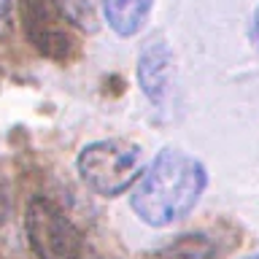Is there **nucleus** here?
Instances as JSON below:
<instances>
[{
  "label": "nucleus",
  "instance_id": "obj_6",
  "mask_svg": "<svg viewBox=\"0 0 259 259\" xmlns=\"http://www.w3.org/2000/svg\"><path fill=\"white\" fill-rule=\"evenodd\" d=\"M154 0H103V16L119 38H133L143 30Z\"/></svg>",
  "mask_w": 259,
  "mask_h": 259
},
{
  "label": "nucleus",
  "instance_id": "obj_5",
  "mask_svg": "<svg viewBox=\"0 0 259 259\" xmlns=\"http://www.w3.org/2000/svg\"><path fill=\"white\" fill-rule=\"evenodd\" d=\"M138 84L154 105H162L173 84V52L159 35L146 40L138 57Z\"/></svg>",
  "mask_w": 259,
  "mask_h": 259
},
{
  "label": "nucleus",
  "instance_id": "obj_8",
  "mask_svg": "<svg viewBox=\"0 0 259 259\" xmlns=\"http://www.w3.org/2000/svg\"><path fill=\"white\" fill-rule=\"evenodd\" d=\"M14 30V0H0V40Z\"/></svg>",
  "mask_w": 259,
  "mask_h": 259
},
{
  "label": "nucleus",
  "instance_id": "obj_11",
  "mask_svg": "<svg viewBox=\"0 0 259 259\" xmlns=\"http://www.w3.org/2000/svg\"><path fill=\"white\" fill-rule=\"evenodd\" d=\"M0 259H3V254H0Z\"/></svg>",
  "mask_w": 259,
  "mask_h": 259
},
{
  "label": "nucleus",
  "instance_id": "obj_4",
  "mask_svg": "<svg viewBox=\"0 0 259 259\" xmlns=\"http://www.w3.org/2000/svg\"><path fill=\"white\" fill-rule=\"evenodd\" d=\"M19 22L27 44L46 60L68 65L81 54L70 0H19Z\"/></svg>",
  "mask_w": 259,
  "mask_h": 259
},
{
  "label": "nucleus",
  "instance_id": "obj_9",
  "mask_svg": "<svg viewBox=\"0 0 259 259\" xmlns=\"http://www.w3.org/2000/svg\"><path fill=\"white\" fill-rule=\"evenodd\" d=\"M248 38H251V44H254V49L259 52V6L254 8V16H251V24H248Z\"/></svg>",
  "mask_w": 259,
  "mask_h": 259
},
{
  "label": "nucleus",
  "instance_id": "obj_1",
  "mask_svg": "<svg viewBox=\"0 0 259 259\" xmlns=\"http://www.w3.org/2000/svg\"><path fill=\"white\" fill-rule=\"evenodd\" d=\"M208 186L205 165L181 149H162L130 189V208L149 227H170L197 208Z\"/></svg>",
  "mask_w": 259,
  "mask_h": 259
},
{
  "label": "nucleus",
  "instance_id": "obj_10",
  "mask_svg": "<svg viewBox=\"0 0 259 259\" xmlns=\"http://www.w3.org/2000/svg\"><path fill=\"white\" fill-rule=\"evenodd\" d=\"M243 259H259V254H251V256H243Z\"/></svg>",
  "mask_w": 259,
  "mask_h": 259
},
{
  "label": "nucleus",
  "instance_id": "obj_7",
  "mask_svg": "<svg viewBox=\"0 0 259 259\" xmlns=\"http://www.w3.org/2000/svg\"><path fill=\"white\" fill-rule=\"evenodd\" d=\"M219 235L213 232H186L178 235L173 243H167L165 248H159L162 259H213L227 246H219Z\"/></svg>",
  "mask_w": 259,
  "mask_h": 259
},
{
  "label": "nucleus",
  "instance_id": "obj_3",
  "mask_svg": "<svg viewBox=\"0 0 259 259\" xmlns=\"http://www.w3.org/2000/svg\"><path fill=\"white\" fill-rule=\"evenodd\" d=\"M24 235L35 259H92L81 227L44 194L30 197L24 205Z\"/></svg>",
  "mask_w": 259,
  "mask_h": 259
},
{
  "label": "nucleus",
  "instance_id": "obj_2",
  "mask_svg": "<svg viewBox=\"0 0 259 259\" xmlns=\"http://www.w3.org/2000/svg\"><path fill=\"white\" fill-rule=\"evenodd\" d=\"M143 167H146V154L141 143L130 141V138L92 141L76 157V170L81 181L87 184V189H92L97 197L105 200H113L133 189Z\"/></svg>",
  "mask_w": 259,
  "mask_h": 259
}]
</instances>
